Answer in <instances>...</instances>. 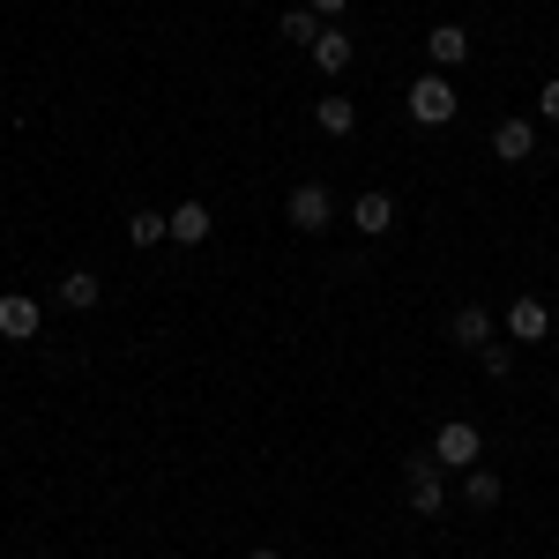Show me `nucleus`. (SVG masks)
I'll return each mask as SVG.
<instances>
[{
	"instance_id": "f3484780",
	"label": "nucleus",
	"mask_w": 559,
	"mask_h": 559,
	"mask_svg": "<svg viewBox=\"0 0 559 559\" xmlns=\"http://www.w3.org/2000/svg\"><path fill=\"white\" fill-rule=\"evenodd\" d=\"M463 500H471V508H500V477H492V471H471Z\"/></svg>"
},
{
	"instance_id": "39448f33",
	"label": "nucleus",
	"mask_w": 559,
	"mask_h": 559,
	"mask_svg": "<svg viewBox=\"0 0 559 559\" xmlns=\"http://www.w3.org/2000/svg\"><path fill=\"white\" fill-rule=\"evenodd\" d=\"M38 321H45L38 299H23V292H8V299H0V336H8V344H31V336H38Z\"/></svg>"
},
{
	"instance_id": "2eb2a0df",
	"label": "nucleus",
	"mask_w": 559,
	"mask_h": 559,
	"mask_svg": "<svg viewBox=\"0 0 559 559\" xmlns=\"http://www.w3.org/2000/svg\"><path fill=\"white\" fill-rule=\"evenodd\" d=\"M60 306H75V313H83V306H97V276H90V269L60 276Z\"/></svg>"
},
{
	"instance_id": "9b49d317",
	"label": "nucleus",
	"mask_w": 559,
	"mask_h": 559,
	"mask_svg": "<svg viewBox=\"0 0 559 559\" xmlns=\"http://www.w3.org/2000/svg\"><path fill=\"white\" fill-rule=\"evenodd\" d=\"M411 508H418V515H440V471H432V455L411 463Z\"/></svg>"
},
{
	"instance_id": "6ab92c4d",
	"label": "nucleus",
	"mask_w": 559,
	"mask_h": 559,
	"mask_svg": "<svg viewBox=\"0 0 559 559\" xmlns=\"http://www.w3.org/2000/svg\"><path fill=\"white\" fill-rule=\"evenodd\" d=\"M537 112H545V120H552V128H559V75H552V83H545V90H537Z\"/></svg>"
},
{
	"instance_id": "dca6fc26",
	"label": "nucleus",
	"mask_w": 559,
	"mask_h": 559,
	"mask_svg": "<svg viewBox=\"0 0 559 559\" xmlns=\"http://www.w3.org/2000/svg\"><path fill=\"white\" fill-rule=\"evenodd\" d=\"M276 31H284L292 45H313V38H321V15H313V8H292V15H284Z\"/></svg>"
},
{
	"instance_id": "4468645a",
	"label": "nucleus",
	"mask_w": 559,
	"mask_h": 559,
	"mask_svg": "<svg viewBox=\"0 0 559 559\" xmlns=\"http://www.w3.org/2000/svg\"><path fill=\"white\" fill-rule=\"evenodd\" d=\"M128 239H134V247H157V239H173V216L134 210V216H128Z\"/></svg>"
},
{
	"instance_id": "412c9836",
	"label": "nucleus",
	"mask_w": 559,
	"mask_h": 559,
	"mask_svg": "<svg viewBox=\"0 0 559 559\" xmlns=\"http://www.w3.org/2000/svg\"><path fill=\"white\" fill-rule=\"evenodd\" d=\"M247 559H284V552H269V545H261V552H247Z\"/></svg>"
},
{
	"instance_id": "423d86ee",
	"label": "nucleus",
	"mask_w": 559,
	"mask_h": 559,
	"mask_svg": "<svg viewBox=\"0 0 559 559\" xmlns=\"http://www.w3.org/2000/svg\"><path fill=\"white\" fill-rule=\"evenodd\" d=\"M426 52H432V68H463V60H471V31H463V23H432Z\"/></svg>"
},
{
	"instance_id": "aec40b11",
	"label": "nucleus",
	"mask_w": 559,
	"mask_h": 559,
	"mask_svg": "<svg viewBox=\"0 0 559 559\" xmlns=\"http://www.w3.org/2000/svg\"><path fill=\"white\" fill-rule=\"evenodd\" d=\"M350 0H313V15H321V23H329V15H344Z\"/></svg>"
},
{
	"instance_id": "9d476101",
	"label": "nucleus",
	"mask_w": 559,
	"mask_h": 559,
	"mask_svg": "<svg viewBox=\"0 0 559 559\" xmlns=\"http://www.w3.org/2000/svg\"><path fill=\"white\" fill-rule=\"evenodd\" d=\"M530 150H537V128H530V120H500V128H492V157H508V165H522Z\"/></svg>"
},
{
	"instance_id": "f257e3e1",
	"label": "nucleus",
	"mask_w": 559,
	"mask_h": 559,
	"mask_svg": "<svg viewBox=\"0 0 559 559\" xmlns=\"http://www.w3.org/2000/svg\"><path fill=\"white\" fill-rule=\"evenodd\" d=\"M485 455V432L463 426V418H448V426L432 432V463H448V471H463V463H477Z\"/></svg>"
},
{
	"instance_id": "0eeeda50",
	"label": "nucleus",
	"mask_w": 559,
	"mask_h": 559,
	"mask_svg": "<svg viewBox=\"0 0 559 559\" xmlns=\"http://www.w3.org/2000/svg\"><path fill=\"white\" fill-rule=\"evenodd\" d=\"M448 344L485 350V344H492V313H485V306H455V321H448Z\"/></svg>"
},
{
	"instance_id": "1a4fd4ad",
	"label": "nucleus",
	"mask_w": 559,
	"mask_h": 559,
	"mask_svg": "<svg viewBox=\"0 0 559 559\" xmlns=\"http://www.w3.org/2000/svg\"><path fill=\"white\" fill-rule=\"evenodd\" d=\"M545 329H552V313H545V299H515V306H508V336H515V344H537Z\"/></svg>"
},
{
	"instance_id": "a211bd4d",
	"label": "nucleus",
	"mask_w": 559,
	"mask_h": 559,
	"mask_svg": "<svg viewBox=\"0 0 559 559\" xmlns=\"http://www.w3.org/2000/svg\"><path fill=\"white\" fill-rule=\"evenodd\" d=\"M477 366H485L492 381H508V373H515V350H508V344H485V350H477Z\"/></svg>"
},
{
	"instance_id": "20e7f679",
	"label": "nucleus",
	"mask_w": 559,
	"mask_h": 559,
	"mask_svg": "<svg viewBox=\"0 0 559 559\" xmlns=\"http://www.w3.org/2000/svg\"><path fill=\"white\" fill-rule=\"evenodd\" d=\"M306 52H313V68H321V75H344L350 60H358V38H350V31H336V23H321V38L306 45Z\"/></svg>"
},
{
	"instance_id": "7ed1b4c3",
	"label": "nucleus",
	"mask_w": 559,
	"mask_h": 559,
	"mask_svg": "<svg viewBox=\"0 0 559 559\" xmlns=\"http://www.w3.org/2000/svg\"><path fill=\"white\" fill-rule=\"evenodd\" d=\"M284 216H292V231H321V224L336 216V202H329V187H321V179H306V187H292Z\"/></svg>"
},
{
	"instance_id": "ddd939ff",
	"label": "nucleus",
	"mask_w": 559,
	"mask_h": 559,
	"mask_svg": "<svg viewBox=\"0 0 559 559\" xmlns=\"http://www.w3.org/2000/svg\"><path fill=\"white\" fill-rule=\"evenodd\" d=\"M173 239L179 247H202V239H210V210H202V202H179L173 210Z\"/></svg>"
},
{
	"instance_id": "f03ea898",
	"label": "nucleus",
	"mask_w": 559,
	"mask_h": 559,
	"mask_svg": "<svg viewBox=\"0 0 559 559\" xmlns=\"http://www.w3.org/2000/svg\"><path fill=\"white\" fill-rule=\"evenodd\" d=\"M411 120H418V128H448V120H455V90L440 83V75H418V83H411Z\"/></svg>"
},
{
	"instance_id": "6e6552de",
	"label": "nucleus",
	"mask_w": 559,
	"mask_h": 559,
	"mask_svg": "<svg viewBox=\"0 0 559 559\" xmlns=\"http://www.w3.org/2000/svg\"><path fill=\"white\" fill-rule=\"evenodd\" d=\"M350 224H358V231H366V239H381L388 224H395V202H388L381 187H366V194H358V202H350Z\"/></svg>"
},
{
	"instance_id": "f8f14e48",
	"label": "nucleus",
	"mask_w": 559,
	"mask_h": 559,
	"mask_svg": "<svg viewBox=\"0 0 559 559\" xmlns=\"http://www.w3.org/2000/svg\"><path fill=\"white\" fill-rule=\"evenodd\" d=\"M313 120H321V134H336V142H344V134L358 128V105H350V97H321V105H313Z\"/></svg>"
}]
</instances>
